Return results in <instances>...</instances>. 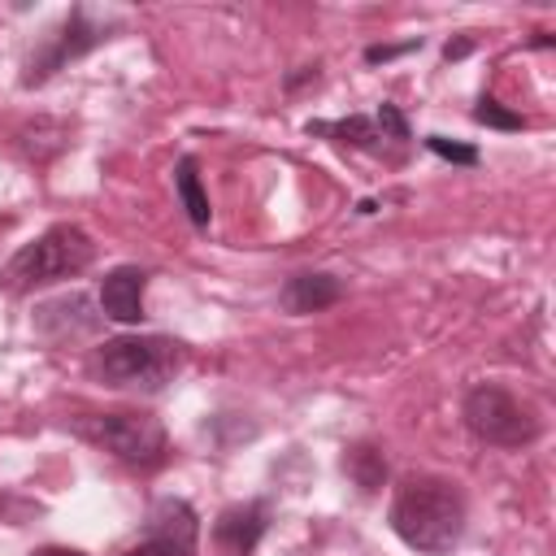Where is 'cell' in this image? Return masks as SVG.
<instances>
[{
    "instance_id": "1",
    "label": "cell",
    "mask_w": 556,
    "mask_h": 556,
    "mask_svg": "<svg viewBox=\"0 0 556 556\" xmlns=\"http://www.w3.org/2000/svg\"><path fill=\"white\" fill-rule=\"evenodd\" d=\"M391 530L417 552H452L465 530V500L456 482L413 473L391 500Z\"/></svg>"
},
{
    "instance_id": "16",
    "label": "cell",
    "mask_w": 556,
    "mask_h": 556,
    "mask_svg": "<svg viewBox=\"0 0 556 556\" xmlns=\"http://www.w3.org/2000/svg\"><path fill=\"white\" fill-rule=\"evenodd\" d=\"M195 547L178 543V539H165V534H143L135 547H126L122 556H191Z\"/></svg>"
},
{
    "instance_id": "18",
    "label": "cell",
    "mask_w": 556,
    "mask_h": 556,
    "mask_svg": "<svg viewBox=\"0 0 556 556\" xmlns=\"http://www.w3.org/2000/svg\"><path fill=\"white\" fill-rule=\"evenodd\" d=\"M374 126L382 130V139H408V122H404V113L395 104H382L378 117H374Z\"/></svg>"
},
{
    "instance_id": "15",
    "label": "cell",
    "mask_w": 556,
    "mask_h": 556,
    "mask_svg": "<svg viewBox=\"0 0 556 556\" xmlns=\"http://www.w3.org/2000/svg\"><path fill=\"white\" fill-rule=\"evenodd\" d=\"M473 117H478L482 126H495V130H521V126H526V117L513 113V109H504L500 100H478Z\"/></svg>"
},
{
    "instance_id": "7",
    "label": "cell",
    "mask_w": 556,
    "mask_h": 556,
    "mask_svg": "<svg viewBox=\"0 0 556 556\" xmlns=\"http://www.w3.org/2000/svg\"><path fill=\"white\" fill-rule=\"evenodd\" d=\"M143 291H148V269L139 265H117L104 274L100 282V313L109 321H122V326H135L143 321Z\"/></svg>"
},
{
    "instance_id": "10",
    "label": "cell",
    "mask_w": 556,
    "mask_h": 556,
    "mask_svg": "<svg viewBox=\"0 0 556 556\" xmlns=\"http://www.w3.org/2000/svg\"><path fill=\"white\" fill-rule=\"evenodd\" d=\"M35 321L48 330L52 321H61V330L52 334V339H74V334H87V330H96V313H91V304H87V295H65V300H52V304H43V308H35Z\"/></svg>"
},
{
    "instance_id": "14",
    "label": "cell",
    "mask_w": 556,
    "mask_h": 556,
    "mask_svg": "<svg viewBox=\"0 0 556 556\" xmlns=\"http://www.w3.org/2000/svg\"><path fill=\"white\" fill-rule=\"evenodd\" d=\"M343 469L356 478V486H361V491H378V486H382V478H387V460H382V452H378V447H369V443L352 447V452L343 456Z\"/></svg>"
},
{
    "instance_id": "9",
    "label": "cell",
    "mask_w": 556,
    "mask_h": 556,
    "mask_svg": "<svg viewBox=\"0 0 556 556\" xmlns=\"http://www.w3.org/2000/svg\"><path fill=\"white\" fill-rule=\"evenodd\" d=\"M265 526H269V508H265L261 500H252V504L226 508V513L213 521V539H217V547H226L230 556H252V547L261 543Z\"/></svg>"
},
{
    "instance_id": "2",
    "label": "cell",
    "mask_w": 556,
    "mask_h": 556,
    "mask_svg": "<svg viewBox=\"0 0 556 556\" xmlns=\"http://www.w3.org/2000/svg\"><path fill=\"white\" fill-rule=\"evenodd\" d=\"M91 256H96V243L87 239V230L74 226V222H56L39 239H30L13 252V261L4 265V287L13 295H26L35 287L83 274L91 265Z\"/></svg>"
},
{
    "instance_id": "5",
    "label": "cell",
    "mask_w": 556,
    "mask_h": 556,
    "mask_svg": "<svg viewBox=\"0 0 556 556\" xmlns=\"http://www.w3.org/2000/svg\"><path fill=\"white\" fill-rule=\"evenodd\" d=\"M83 434L91 443H100L104 452H113L117 460L139 465V469L161 465L165 452H169L165 426L152 413H104V417H87L83 421Z\"/></svg>"
},
{
    "instance_id": "8",
    "label": "cell",
    "mask_w": 556,
    "mask_h": 556,
    "mask_svg": "<svg viewBox=\"0 0 556 556\" xmlns=\"http://www.w3.org/2000/svg\"><path fill=\"white\" fill-rule=\"evenodd\" d=\"M343 300V282L334 274H321V269H304V274H291L278 291V304L291 313V317H304V313H321L330 304Z\"/></svg>"
},
{
    "instance_id": "11",
    "label": "cell",
    "mask_w": 556,
    "mask_h": 556,
    "mask_svg": "<svg viewBox=\"0 0 556 556\" xmlns=\"http://www.w3.org/2000/svg\"><path fill=\"white\" fill-rule=\"evenodd\" d=\"M148 534H165V539H178L187 547H195V508L187 500H161L152 513H148Z\"/></svg>"
},
{
    "instance_id": "13",
    "label": "cell",
    "mask_w": 556,
    "mask_h": 556,
    "mask_svg": "<svg viewBox=\"0 0 556 556\" xmlns=\"http://www.w3.org/2000/svg\"><path fill=\"white\" fill-rule=\"evenodd\" d=\"M308 135H334L339 143L352 148H374L382 139V130L374 126V117H343V122H308Z\"/></svg>"
},
{
    "instance_id": "4",
    "label": "cell",
    "mask_w": 556,
    "mask_h": 556,
    "mask_svg": "<svg viewBox=\"0 0 556 556\" xmlns=\"http://www.w3.org/2000/svg\"><path fill=\"white\" fill-rule=\"evenodd\" d=\"M460 413H465L469 434L482 439V443H491V447H521V443H530L539 434V421L530 417V408L513 391H504L495 382L473 387L465 395V408Z\"/></svg>"
},
{
    "instance_id": "3",
    "label": "cell",
    "mask_w": 556,
    "mask_h": 556,
    "mask_svg": "<svg viewBox=\"0 0 556 556\" xmlns=\"http://www.w3.org/2000/svg\"><path fill=\"white\" fill-rule=\"evenodd\" d=\"M182 365V343L169 334H122L96 348L91 374L109 387H139L161 391Z\"/></svg>"
},
{
    "instance_id": "12",
    "label": "cell",
    "mask_w": 556,
    "mask_h": 556,
    "mask_svg": "<svg viewBox=\"0 0 556 556\" xmlns=\"http://www.w3.org/2000/svg\"><path fill=\"white\" fill-rule=\"evenodd\" d=\"M174 187H178V200H182L191 226L204 230L208 217H213V208H208V195H204V187H200V165H195V156H182V161L174 165Z\"/></svg>"
},
{
    "instance_id": "19",
    "label": "cell",
    "mask_w": 556,
    "mask_h": 556,
    "mask_svg": "<svg viewBox=\"0 0 556 556\" xmlns=\"http://www.w3.org/2000/svg\"><path fill=\"white\" fill-rule=\"evenodd\" d=\"M421 39H413V43H400V48H369L365 52V61H391V56H400V52H408V48H417Z\"/></svg>"
},
{
    "instance_id": "20",
    "label": "cell",
    "mask_w": 556,
    "mask_h": 556,
    "mask_svg": "<svg viewBox=\"0 0 556 556\" xmlns=\"http://www.w3.org/2000/svg\"><path fill=\"white\" fill-rule=\"evenodd\" d=\"M30 556H83V552H74V547H39Z\"/></svg>"
},
{
    "instance_id": "17",
    "label": "cell",
    "mask_w": 556,
    "mask_h": 556,
    "mask_svg": "<svg viewBox=\"0 0 556 556\" xmlns=\"http://www.w3.org/2000/svg\"><path fill=\"white\" fill-rule=\"evenodd\" d=\"M426 148H430L434 156H443V161H456V165H478V148H469V143H452L447 135H426Z\"/></svg>"
},
{
    "instance_id": "6",
    "label": "cell",
    "mask_w": 556,
    "mask_h": 556,
    "mask_svg": "<svg viewBox=\"0 0 556 556\" xmlns=\"http://www.w3.org/2000/svg\"><path fill=\"white\" fill-rule=\"evenodd\" d=\"M100 39H109V22H91V13H87V9H74V13L61 22V30H52V35H48V43L26 61L22 83H26V87L48 83L56 70H65V61H74V56L91 52Z\"/></svg>"
}]
</instances>
